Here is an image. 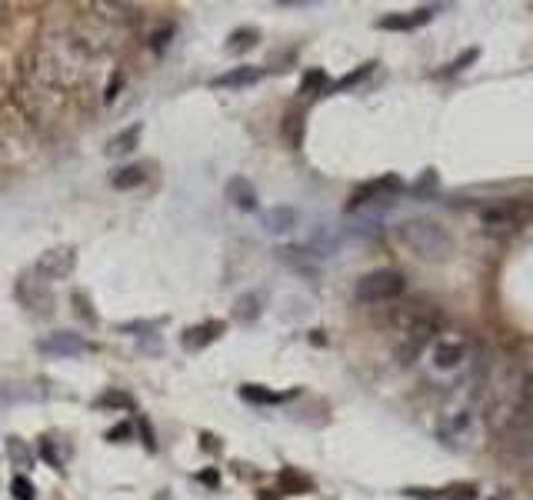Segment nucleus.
<instances>
[{"label":"nucleus","mask_w":533,"mask_h":500,"mask_svg":"<svg viewBox=\"0 0 533 500\" xmlns=\"http://www.w3.org/2000/svg\"><path fill=\"white\" fill-rule=\"evenodd\" d=\"M403 180L397 174H383V177H373V180H367L363 187H357L353 190V197H350V210H360V207L373 204V200H390L393 190H400Z\"/></svg>","instance_id":"nucleus-9"},{"label":"nucleus","mask_w":533,"mask_h":500,"mask_svg":"<svg viewBox=\"0 0 533 500\" xmlns=\"http://www.w3.org/2000/svg\"><path fill=\"white\" fill-rule=\"evenodd\" d=\"M204 447H207V450H217V444H214V437L210 434H204Z\"/></svg>","instance_id":"nucleus-34"},{"label":"nucleus","mask_w":533,"mask_h":500,"mask_svg":"<svg viewBox=\"0 0 533 500\" xmlns=\"http://www.w3.org/2000/svg\"><path fill=\"white\" fill-rule=\"evenodd\" d=\"M370 70H373V64H363V67H357L353 74H347L344 80H337L330 90H347V87H353V84H360V80H367L370 77Z\"/></svg>","instance_id":"nucleus-25"},{"label":"nucleus","mask_w":533,"mask_h":500,"mask_svg":"<svg viewBox=\"0 0 533 500\" xmlns=\"http://www.w3.org/2000/svg\"><path fill=\"white\" fill-rule=\"evenodd\" d=\"M120 437H131V424H120V427H114L107 434V440H120Z\"/></svg>","instance_id":"nucleus-32"},{"label":"nucleus","mask_w":533,"mask_h":500,"mask_svg":"<svg viewBox=\"0 0 533 500\" xmlns=\"http://www.w3.org/2000/svg\"><path fill=\"white\" fill-rule=\"evenodd\" d=\"M240 397L251 403H280L283 401L280 393L267 391V387H257V384H243V387H240Z\"/></svg>","instance_id":"nucleus-22"},{"label":"nucleus","mask_w":533,"mask_h":500,"mask_svg":"<svg viewBox=\"0 0 533 500\" xmlns=\"http://www.w3.org/2000/svg\"><path fill=\"white\" fill-rule=\"evenodd\" d=\"M483 424L517 460L533 457V381L513 360H487L477 387Z\"/></svg>","instance_id":"nucleus-1"},{"label":"nucleus","mask_w":533,"mask_h":500,"mask_svg":"<svg viewBox=\"0 0 533 500\" xmlns=\"http://www.w3.org/2000/svg\"><path fill=\"white\" fill-rule=\"evenodd\" d=\"M7 454L13 457V464H17V467H31V464H33V454L23 447V440H17V437L7 440Z\"/></svg>","instance_id":"nucleus-24"},{"label":"nucleus","mask_w":533,"mask_h":500,"mask_svg":"<svg viewBox=\"0 0 533 500\" xmlns=\"http://www.w3.org/2000/svg\"><path fill=\"white\" fill-rule=\"evenodd\" d=\"M153 500H174V497H170L167 490H160V494H157V497H153Z\"/></svg>","instance_id":"nucleus-35"},{"label":"nucleus","mask_w":533,"mask_h":500,"mask_svg":"<svg viewBox=\"0 0 533 500\" xmlns=\"http://www.w3.org/2000/svg\"><path fill=\"white\" fill-rule=\"evenodd\" d=\"M227 200L237 210H257V190L247 177H230L227 180Z\"/></svg>","instance_id":"nucleus-13"},{"label":"nucleus","mask_w":533,"mask_h":500,"mask_svg":"<svg viewBox=\"0 0 533 500\" xmlns=\"http://www.w3.org/2000/svg\"><path fill=\"white\" fill-rule=\"evenodd\" d=\"M110 180H114L117 190H133V187H141L143 180H147V174H143V167H123V170H117Z\"/></svg>","instance_id":"nucleus-19"},{"label":"nucleus","mask_w":533,"mask_h":500,"mask_svg":"<svg viewBox=\"0 0 533 500\" xmlns=\"http://www.w3.org/2000/svg\"><path fill=\"white\" fill-rule=\"evenodd\" d=\"M17 300H21L31 314L47 317L54 310V294H50V281H44L37 271H27L17 281Z\"/></svg>","instance_id":"nucleus-6"},{"label":"nucleus","mask_w":533,"mask_h":500,"mask_svg":"<svg viewBox=\"0 0 533 500\" xmlns=\"http://www.w3.org/2000/svg\"><path fill=\"white\" fill-rule=\"evenodd\" d=\"M403 287H407L403 273L383 267V271H373L367 277H360L353 297H357L360 304H387V300H397L403 294Z\"/></svg>","instance_id":"nucleus-4"},{"label":"nucleus","mask_w":533,"mask_h":500,"mask_svg":"<svg viewBox=\"0 0 533 500\" xmlns=\"http://www.w3.org/2000/svg\"><path fill=\"white\" fill-rule=\"evenodd\" d=\"M11 490H13V497H17V500H33V497H37V490H33V484L27 477H13Z\"/></svg>","instance_id":"nucleus-28"},{"label":"nucleus","mask_w":533,"mask_h":500,"mask_svg":"<svg viewBox=\"0 0 533 500\" xmlns=\"http://www.w3.org/2000/svg\"><path fill=\"white\" fill-rule=\"evenodd\" d=\"M37 350L44 357H77V354L87 350V340L74 330H57V334H47V337L37 340Z\"/></svg>","instance_id":"nucleus-10"},{"label":"nucleus","mask_w":533,"mask_h":500,"mask_svg":"<svg viewBox=\"0 0 533 500\" xmlns=\"http://www.w3.org/2000/svg\"><path fill=\"white\" fill-rule=\"evenodd\" d=\"M74 304H77V314L87 317V320H94V310H90V304L84 300V294H74Z\"/></svg>","instance_id":"nucleus-31"},{"label":"nucleus","mask_w":533,"mask_h":500,"mask_svg":"<svg viewBox=\"0 0 533 500\" xmlns=\"http://www.w3.org/2000/svg\"><path fill=\"white\" fill-rule=\"evenodd\" d=\"M330 90V84H326V74L320 70V67H314V70H307L304 80H300V94H326Z\"/></svg>","instance_id":"nucleus-20"},{"label":"nucleus","mask_w":533,"mask_h":500,"mask_svg":"<svg viewBox=\"0 0 533 500\" xmlns=\"http://www.w3.org/2000/svg\"><path fill=\"white\" fill-rule=\"evenodd\" d=\"M473 430H477V413L470 411L467 403H460V407H450L444 411L440 417V437L450 440V444H470L473 440Z\"/></svg>","instance_id":"nucleus-7"},{"label":"nucleus","mask_w":533,"mask_h":500,"mask_svg":"<svg viewBox=\"0 0 533 500\" xmlns=\"http://www.w3.org/2000/svg\"><path fill=\"white\" fill-rule=\"evenodd\" d=\"M220 334H224V324L220 320H207V324L187 327L180 344H184V350H200V347H207V344H214Z\"/></svg>","instance_id":"nucleus-12"},{"label":"nucleus","mask_w":533,"mask_h":500,"mask_svg":"<svg viewBox=\"0 0 533 500\" xmlns=\"http://www.w3.org/2000/svg\"><path fill=\"white\" fill-rule=\"evenodd\" d=\"M277 257L283 263H290L294 271H314V261H310V247H280L277 250Z\"/></svg>","instance_id":"nucleus-16"},{"label":"nucleus","mask_w":533,"mask_h":500,"mask_svg":"<svg viewBox=\"0 0 533 500\" xmlns=\"http://www.w3.org/2000/svg\"><path fill=\"white\" fill-rule=\"evenodd\" d=\"M467 350L463 340H440L434 347V370H457L467 360Z\"/></svg>","instance_id":"nucleus-11"},{"label":"nucleus","mask_w":533,"mask_h":500,"mask_svg":"<svg viewBox=\"0 0 533 500\" xmlns=\"http://www.w3.org/2000/svg\"><path fill=\"white\" fill-rule=\"evenodd\" d=\"M283 134H287V141L294 143V147H300V141H304V120H300V117H287V120H283Z\"/></svg>","instance_id":"nucleus-26"},{"label":"nucleus","mask_w":533,"mask_h":500,"mask_svg":"<svg viewBox=\"0 0 533 500\" xmlns=\"http://www.w3.org/2000/svg\"><path fill=\"white\" fill-rule=\"evenodd\" d=\"M280 490L283 494H310L314 490V484L304 477V474H297V470H280Z\"/></svg>","instance_id":"nucleus-18"},{"label":"nucleus","mask_w":533,"mask_h":500,"mask_svg":"<svg viewBox=\"0 0 533 500\" xmlns=\"http://www.w3.org/2000/svg\"><path fill=\"white\" fill-rule=\"evenodd\" d=\"M257 314H260V304H257V297H253V294L240 297L237 307H233V317L243 320V324H247V320H257Z\"/></svg>","instance_id":"nucleus-23"},{"label":"nucleus","mask_w":533,"mask_h":500,"mask_svg":"<svg viewBox=\"0 0 533 500\" xmlns=\"http://www.w3.org/2000/svg\"><path fill=\"white\" fill-rule=\"evenodd\" d=\"M263 77V67H233V70H227V74L214 77V87H251V84H257Z\"/></svg>","instance_id":"nucleus-14"},{"label":"nucleus","mask_w":533,"mask_h":500,"mask_svg":"<svg viewBox=\"0 0 533 500\" xmlns=\"http://www.w3.org/2000/svg\"><path fill=\"white\" fill-rule=\"evenodd\" d=\"M260 40V33L253 31V27H240V31L230 33V40H227V50L230 54H243V50H251L253 44Z\"/></svg>","instance_id":"nucleus-17"},{"label":"nucleus","mask_w":533,"mask_h":500,"mask_svg":"<svg viewBox=\"0 0 533 500\" xmlns=\"http://www.w3.org/2000/svg\"><path fill=\"white\" fill-rule=\"evenodd\" d=\"M137 141H141V124H133V127H127L123 134H117V137L110 141L107 151H110V153H131Z\"/></svg>","instance_id":"nucleus-21"},{"label":"nucleus","mask_w":533,"mask_h":500,"mask_svg":"<svg viewBox=\"0 0 533 500\" xmlns=\"http://www.w3.org/2000/svg\"><path fill=\"white\" fill-rule=\"evenodd\" d=\"M200 480H204V484H210V487H214V484H217V474H214V470H204V474H200Z\"/></svg>","instance_id":"nucleus-33"},{"label":"nucleus","mask_w":533,"mask_h":500,"mask_svg":"<svg viewBox=\"0 0 533 500\" xmlns=\"http://www.w3.org/2000/svg\"><path fill=\"white\" fill-rule=\"evenodd\" d=\"M263 227L270 230V234H287V230L297 227V210L294 207H273V210H267L263 214Z\"/></svg>","instance_id":"nucleus-15"},{"label":"nucleus","mask_w":533,"mask_h":500,"mask_svg":"<svg viewBox=\"0 0 533 500\" xmlns=\"http://www.w3.org/2000/svg\"><path fill=\"white\" fill-rule=\"evenodd\" d=\"M97 407H131V397H127V393H104V397H100L97 401Z\"/></svg>","instance_id":"nucleus-29"},{"label":"nucleus","mask_w":533,"mask_h":500,"mask_svg":"<svg viewBox=\"0 0 533 500\" xmlns=\"http://www.w3.org/2000/svg\"><path fill=\"white\" fill-rule=\"evenodd\" d=\"M377 27H383V31H410V27H417V21H414V13L410 17H380Z\"/></svg>","instance_id":"nucleus-27"},{"label":"nucleus","mask_w":533,"mask_h":500,"mask_svg":"<svg viewBox=\"0 0 533 500\" xmlns=\"http://www.w3.org/2000/svg\"><path fill=\"white\" fill-rule=\"evenodd\" d=\"M397 244H400L407 254H414V257H420V261H446L450 254H454V247H457V240H454V234L444 227V224H436V220L430 217H410L403 220V224H397Z\"/></svg>","instance_id":"nucleus-2"},{"label":"nucleus","mask_w":533,"mask_h":500,"mask_svg":"<svg viewBox=\"0 0 533 500\" xmlns=\"http://www.w3.org/2000/svg\"><path fill=\"white\" fill-rule=\"evenodd\" d=\"M74 267H77L74 247H54V250H47V254H40V261H37L33 271L40 273L44 281H67L74 273Z\"/></svg>","instance_id":"nucleus-8"},{"label":"nucleus","mask_w":533,"mask_h":500,"mask_svg":"<svg viewBox=\"0 0 533 500\" xmlns=\"http://www.w3.org/2000/svg\"><path fill=\"white\" fill-rule=\"evenodd\" d=\"M473 60H477V50H463V54H460L457 60L450 64V74H457V70H463V67H467V64H473Z\"/></svg>","instance_id":"nucleus-30"},{"label":"nucleus","mask_w":533,"mask_h":500,"mask_svg":"<svg viewBox=\"0 0 533 500\" xmlns=\"http://www.w3.org/2000/svg\"><path fill=\"white\" fill-rule=\"evenodd\" d=\"M440 330H444V317L430 307H414L410 314H403L400 324H397V340H393V350H397L400 364H414L436 340Z\"/></svg>","instance_id":"nucleus-3"},{"label":"nucleus","mask_w":533,"mask_h":500,"mask_svg":"<svg viewBox=\"0 0 533 500\" xmlns=\"http://www.w3.org/2000/svg\"><path fill=\"white\" fill-rule=\"evenodd\" d=\"M533 217V207L520 204V200H497L480 210V224L490 234H513L517 227H523Z\"/></svg>","instance_id":"nucleus-5"},{"label":"nucleus","mask_w":533,"mask_h":500,"mask_svg":"<svg viewBox=\"0 0 533 500\" xmlns=\"http://www.w3.org/2000/svg\"><path fill=\"white\" fill-rule=\"evenodd\" d=\"M260 500H277V497H270V490H260Z\"/></svg>","instance_id":"nucleus-36"}]
</instances>
